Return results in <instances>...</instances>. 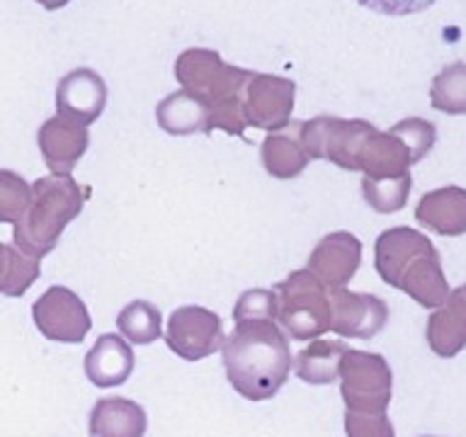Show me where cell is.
<instances>
[{
  "label": "cell",
  "mask_w": 466,
  "mask_h": 437,
  "mask_svg": "<svg viewBox=\"0 0 466 437\" xmlns=\"http://www.w3.org/2000/svg\"><path fill=\"white\" fill-rule=\"evenodd\" d=\"M36 141H39V151H42L44 163L51 173L71 175V170L78 166V160L86 156L87 146H90V131L78 119L56 115L39 127Z\"/></svg>",
  "instance_id": "7c38bea8"
},
{
  "label": "cell",
  "mask_w": 466,
  "mask_h": 437,
  "mask_svg": "<svg viewBox=\"0 0 466 437\" xmlns=\"http://www.w3.org/2000/svg\"><path fill=\"white\" fill-rule=\"evenodd\" d=\"M393 137H399L403 144H406L408 153H410V163H420L437 141V129L435 124L422 119V117H408V119H400L399 124H393L389 129Z\"/></svg>",
  "instance_id": "4316f807"
},
{
  "label": "cell",
  "mask_w": 466,
  "mask_h": 437,
  "mask_svg": "<svg viewBox=\"0 0 466 437\" xmlns=\"http://www.w3.org/2000/svg\"><path fill=\"white\" fill-rule=\"evenodd\" d=\"M107 105V86L100 73L93 68H76L58 80L56 109L58 115L78 119L80 124H93Z\"/></svg>",
  "instance_id": "5bb4252c"
},
{
  "label": "cell",
  "mask_w": 466,
  "mask_h": 437,
  "mask_svg": "<svg viewBox=\"0 0 466 437\" xmlns=\"http://www.w3.org/2000/svg\"><path fill=\"white\" fill-rule=\"evenodd\" d=\"M226 377L248 401L272 399L289 379L291 348L277 320L240 319L221 345Z\"/></svg>",
  "instance_id": "6da1fadb"
},
{
  "label": "cell",
  "mask_w": 466,
  "mask_h": 437,
  "mask_svg": "<svg viewBox=\"0 0 466 437\" xmlns=\"http://www.w3.org/2000/svg\"><path fill=\"white\" fill-rule=\"evenodd\" d=\"M32 199V188L20 173L0 170V224H17Z\"/></svg>",
  "instance_id": "484cf974"
},
{
  "label": "cell",
  "mask_w": 466,
  "mask_h": 437,
  "mask_svg": "<svg viewBox=\"0 0 466 437\" xmlns=\"http://www.w3.org/2000/svg\"><path fill=\"white\" fill-rule=\"evenodd\" d=\"M250 73L226 64L214 49H185L175 61V78L209 112V134L214 129L243 137L248 129L243 115V93Z\"/></svg>",
  "instance_id": "3957f363"
},
{
  "label": "cell",
  "mask_w": 466,
  "mask_h": 437,
  "mask_svg": "<svg viewBox=\"0 0 466 437\" xmlns=\"http://www.w3.org/2000/svg\"><path fill=\"white\" fill-rule=\"evenodd\" d=\"M374 129L377 127L364 119L313 117L309 122H301V144L309 158L330 160L342 170H360L364 146Z\"/></svg>",
  "instance_id": "52a82bcc"
},
{
  "label": "cell",
  "mask_w": 466,
  "mask_h": 437,
  "mask_svg": "<svg viewBox=\"0 0 466 437\" xmlns=\"http://www.w3.org/2000/svg\"><path fill=\"white\" fill-rule=\"evenodd\" d=\"M415 221L437 236L466 233V189L447 185L422 195L415 207Z\"/></svg>",
  "instance_id": "e0dca14e"
},
{
  "label": "cell",
  "mask_w": 466,
  "mask_h": 437,
  "mask_svg": "<svg viewBox=\"0 0 466 437\" xmlns=\"http://www.w3.org/2000/svg\"><path fill=\"white\" fill-rule=\"evenodd\" d=\"M340 393L345 411L379 415L391 403L393 374L384 357L364 350H345L340 362Z\"/></svg>",
  "instance_id": "8992f818"
},
{
  "label": "cell",
  "mask_w": 466,
  "mask_h": 437,
  "mask_svg": "<svg viewBox=\"0 0 466 437\" xmlns=\"http://www.w3.org/2000/svg\"><path fill=\"white\" fill-rule=\"evenodd\" d=\"M240 319H268L277 320L275 290H248L243 291L233 309V320Z\"/></svg>",
  "instance_id": "83f0119b"
},
{
  "label": "cell",
  "mask_w": 466,
  "mask_h": 437,
  "mask_svg": "<svg viewBox=\"0 0 466 437\" xmlns=\"http://www.w3.org/2000/svg\"><path fill=\"white\" fill-rule=\"evenodd\" d=\"M116 328L127 342L151 345L163 335V316H160L158 306H153L151 301H144V299H137L119 311Z\"/></svg>",
  "instance_id": "7402d4cb"
},
{
  "label": "cell",
  "mask_w": 466,
  "mask_h": 437,
  "mask_svg": "<svg viewBox=\"0 0 466 437\" xmlns=\"http://www.w3.org/2000/svg\"><path fill=\"white\" fill-rule=\"evenodd\" d=\"M39 5L46 7V10H61L64 5H68L71 0H36Z\"/></svg>",
  "instance_id": "4dcf8cb0"
},
{
  "label": "cell",
  "mask_w": 466,
  "mask_h": 437,
  "mask_svg": "<svg viewBox=\"0 0 466 437\" xmlns=\"http://www.w3.org/2000/svg\"><path fill=\"white\" fill-rule=\"evenodd\" d=\"M148 428L146 411L122 396L100 399L90 411V437H144Z\"/></svg>",
  "instance_id": "d6986e66"
},
{
  "label": "cell",
  "mask_w": 466,
  "mask_h": 437,
  "mask_svg": "<svg viewBox=\"0 0 466 437\" xmlns=\"http://www.w3.org/2000/svg\"><path fill=\"white\" fill-rule=\"evenodd\" d=\"M277 326L294 340H313L330 330V291L309 269L291 272L275 287Z\"/></svg>",
  "instance_id": "5b68a950"
},
{
  "label": "cell",
  "mask_w": 466,
  "mask_h": 437,
  "mask_svg": "<svg viewBox=\"0 0 466 437\" xmlns=\"http://www.w3.org/2000/svg\"><path fill=\"white\" fill-rule=\"evenodd\" d=\"M374 268L386 284L406 291L425 309H437L450 294L437 248L425 233L408 226L379 233L374 243Z\"/></svg>",
  "instance_id": "7a4b0ae2"
},
{
  "label": "cell",
  "mask_w": 466,
  "mask_h": 437,
  "mask_svg": "<svg viewBox=\"0 0 466 437\" xmlns=\"http://www.w3.org/2000/svg\"><path fill=\"white\" fill-rule=\"evenodd\" d=\"M134 362H137V357H134L129 342L124 340L122 335L107 333L100 335L93 348L87 350L83 370L95 386L109 389V386L124 384L131 377Z\"/></svg>",
  "instance_id": "2e32d148"
},
{
  "label": "cell",
  "mask_w": 466,
  "mask_h": 437,
  "mask_svg": "<svg viewBox=\"0 0 466 437\" xmlns=\"http://www.w3.org/2000/svg\"><path fill=\"white\" fill-rule=\"evenodd\" d=\"M360 5L371 10V13L389 15V17H406L428 10L437 0H357Z\"/></svg>",
  "instance_id": "f546056e"
},
{
  "label": "cell",
  "mask_w": 466,
  "mask_h": 437,
  "mask_svg": "<svg viewBox=\"0 0 466 437\" xmlns=\"http://www.w3.org/2000/svg\"><path fill=\"white\" fill-rule=\"evenodd\" d=\"M389 320V306L381 297L360 294L345 287L330 290V330L340 338L371 340L384 330Z\"/></svg>",
  "instance_id": "8fae6325"
},
{
  "label": "cell",
  "mask_w": 466,
  "mask_h": 437,
  "mask_svg": "<svg viewBox=\"0 0 466 437\" xmlns=\"http://www.w3.org/2000/svg\"><path fill=\"white\" fill-rule=\"evenodd\" d=\"M297 86L294 80L269 73H250L243 93V115L248 127L277 131L291 122Z\"/></svg>",
  "instance_id": "30bf717a"
},
{
  "label": "cell",
  "mask_w": 466,
  "mask_h": 437,
  "mask_svg": "<svg viewBox=\"0 0 466 437\" xmlns=\"http://www.w3.org/2000/svg\"><path fill=\"white\" fill-rule=\"evenodd\" d=\"M224 340V323L217 313L204 306H180L167 319V348L187 362L214 355L221 350Z\"/></svg>",
  "instance_id": "ba28073f"
},
{
  "label": "cell",
  "mask_w": 466,
  "mask_h": 437,
  "mask_svg": "<svg viewBox=\"0 0 466 437\" xmlns=\"http://www.w3.org/2000/svg\"><path fill=\"white\" fill-rule=\"evenodd\" d=\"M39 260L29 258L15 246L0 243V294L22 297L39 279Z\"/></svg>",
  "instance_id": "603a6c76"
},
{
  "label": "cell",
  "mask_w": 466,
  "mask_h": 437,
  "mask_svg": "<svg viewBox=\"0 0 466 437\" xmlns=\"http://www.w3.org/2000/svg\"><path fill=\"white\" fill-rule=\"evenodd\" d=\"M345 432L348 437H396L393 422L389 415H367L345 411Z\"/></svg>",
  "instance_id": "f1b7e54d"
},
{
  "label": "cell",
  "mask_w": 466,
  "mask_h": 437,
  "mask_svg": "<svg viewBox=\"0 0 466 437\" xmlns=\"http://www.w3.org/2000/svg\"><path fill=\"white\" fill-rule=\"evenodd\" d=\"M430 102L444 115H466V61L444 66L430 86Z\"/></svg>",
  "instance_id": "cb8c5ba5"
},
{
  "label": "cell",
  "mask_w": 466,
  "mask_h": 437,
  "mask_svg": "<svg viewBox=\"0 0 466 437\" xmlns=\"http://www.w3.org/2000/svg\"><path fill=\"white\" fill-rule=\"evenodd\" d=\"M86 204V189L71 175H46L32 185L25 217L15 224V248L29 258H44L56 248L61 233Z\"/></svg>",
  "instance_id": "277c9868"
},
{
  "label": "cell",
  "mask_w": 466,
  "mask_h": 437,
  "mask_svg": "<svg viewBox=\"0 0 466 437\" xmlns=\"http://www.w3.org/2000/svg\"><path fill=\"white\" fill-rule=\"evenodd\" d=\"M262 166L277 180H294L309 166V153L301 144V122H289L269 137L260 146Z\"/></svg>",
  "instance_id": "ac0fdd59"
},
{
  "label": "cell",
  "mask_w": 466,
  "mask_h": 437,
  "mask_svg": "<svg viewBox=\"0 0 466 437\" xmlns=\"http://www.w3.org/2000/svg\"><path fill=\"white\" fill-rule=\"evenodd\" d=\"M413 188V175L410 170L396 178H364L362 180V197L371 209L379 214H393L406 207L408 195Z\"/></svg>",
  "instance_id": "d4e9b609"
},
{
  "label": "cell",
  "mask_w": 466,
  "mask_h": 437,
  "mask_svg": "<svg viewBox=\"0 0 466 437\" xmlns=\"http://www.w3.org/2000/svg\"><path fill=\"white\" fill-rule=\"evenodd\" d=\"M32 319L44 338L54 342H83L93 319L86 301L68 287H49L32 306Z\"/></svg>",
  "instance_id": "9c48e42d"
},
{
  "label": "cell",
  "mask_w": 466,
  "mask_h": 437,
  "mask_svg": "<svg viewBox=\"0 0 466 437\" xmlns=\"http://www.w3.org/2000/svg\"><path fill=\"white\" fill-rule=\"evenodd\" d=\"M430 350L437 357H457L466 348V284L451 290L442 304L430 313L425 328Z\"/></svg>",
  "instance_id": "9a60e30c"
},
{
  "label": "cell",
  "mask_w": 466,
  "mask_h": 437,
  "mask_svg": "<svg viewBox=\"0 0 466 437\" xmlns=\"http://www.w3.org/2000/svg\"><path fill=\"white\" fill-rule=\"evenodd\" d=\"M158 127L173 137H189V134H209V112L204 102L187 90L167 95L156 107Z\"/></svg>",
  "instance_id": "ffe728a7"
},
{
  "label": "cell",
  "mask_w": 466,
  "mask_h": 437,
  "mask_svg": "<svg viewBox=\"0 0 466 437\" xmlns=\"http://www.w3.org/2000/svg\"><path fill=\"white\" fill-rule=\"evenodd\" d=\"M362 262V243L350 231H333L319 240L309 258V272L328 290H338L355 277Z\"/></svg>",
  "instance_id": "4fadbf2b"
},
{
  "label": "cell",
  "mask_w": 466,
  "mask_h": 437,
  "mask_svg": "<svg viewBox=\"0 0 466 437\" xmlns=\"http://www.w3.org/2000/svg\"><path fill=\"white\" fill-rule=\"evenodd\" d=\"M348 345L342 340H313L291 362L297 377L306 384H333L340 374V362Z\"/></svg>",
  "instance_id": "44dd1931"
}]
</instances>
